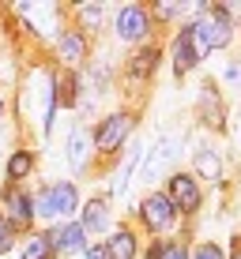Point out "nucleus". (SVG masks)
Instances as JSON below:
<instances>
[{"instance_id":"24","label":"nucleus","mask_w":241,"mask_h":259,"mask_svg":"<svg viewBox=\"0 0 241 259\" xmlns=\"http://www.w3.org/2000/svg\"><path fill=\"white\" fill-rule=\"evenodd\" d=\"M87 259H106V248H102V244H94V248H87Z\"/></svg>"},{"instance_id":"11","label":"nucleus","mask_w":241,"mask_h":259,"mask_svg":"<svg viewBox=\"0 0 241 259\" xmlns=\"http://www.w3.org/2000/svg\"><path fill=\"white\" fill-rule=\"evenodd\" d=\"M174 147H177V139H169V136H166V139L155 147V154H151L147 162H144V177H147V181H151V177H155L162 165H169V162H174V154H177Z\"/></svg>"},{"instance_id":"22","label":"nucleus","mask_w":241,"mask_h":259,"mask_svg":"<svg viewBox=\"0 0 241 259\" xmlns=\"http://www.w3.org/2000/svg\"><path fill=\"white\" fill-rule=\"evenodd\" d=\"M192 259H226V255H222L215 244H200V248H196V255H192Z\"/></svg>"},{"instance_id":"16","label":"nucleus","mask_w":241,"mask_h":259,"mask_svg":"<svg viewBox=\"0 0 241 259\" xmlns=\"http://www.w3.org/2000/svg\"><path fill=\"white\" fill-rule=\"evenodd\" d=\"M30 165H34L30 150H15V154H12V162H8V177H12V181H23V177L30 173Z\"/></svg>"},{"instance_id":"9","label":"nucleus","mask_w":241,"mask_h":259,"mask_svg":"<svg viewBox=\"0 0 241 259\" xmlns=\"http://www.w3.org/2000/svg\"><path fill=\"white\" fill-rule=\"evenodd\" d=\"M106 248V259H136V237H132V229H117V233L110 237V244Z\"/></svg>"},{"instance_id":"2","label":"nucleus","mask_w":241,"mask_h":259,"mask_svg":"<svg viewBox=\"0 0 241 259\" xmlns=\"http://www.w3.org/2000/svg\"><path fill=\"white\" fill-rule=\"evenodd\" d=\"M72 210H76V188L68 181L49 184V188L34 199V214H42V218H68Z\"/></svg>"},{"instance_id":"20","label":"nucleus","mask_w":241,"mask_h":259,"mask_svg":"<svg viewBox=\"0 0 241 259\" xmlns=\"http://www.w3.org/2000/svg\"><path fill=\"white\" fill-rule=\"evenodd\" d=\"M158 259H192V255L185 252L181 244H162V252H158Z\"/></svg>"},{"instance_id":"26","label":"nucleus","mask_w":241,"mask_h":259,"mask_svg":"<svg viewBox=\"0 0 241 259\" xmlns=\"http://www.w3.org/2000/svg\"><path fill=\"white\" fill-rule=\"evenodd\" d=\"M0 117H4V102H0Z\"/></svg>"},{"instance_id":"6","label":"nucleus","mask_w":241,"mask_h":259,"mask_svg":"<svg viewBox=\"0 0 241 259\" xmlns=\"http://www.w3.org/2000/svg\"><path fill=\"white\" fill-rule=\"evenodd\" d=\"M147 30H151V15H147L140 4L121 8V15H117V38H124V41H140Z\"/></svg>"},{"instance_id":"10","label":"nucleus","mask_w":241,"mask_h":259,"mask_svg":"<svg viewBox=\"0 0 241 259\" xmlns=\"http://www.w3.org/2000/svg\"><path fill=\"white\" fill-rule=\"evenodd\" d=\"M83 226H57V233L49 237V248H60V252H79L83 248Z\"/></svg>"},{"instance_id":"17","label":"nucleus","mask_w":241,"mask_h":259,"mask_svg":"<svg viewBox=\"0 0 241 259\" xmlns=\"http://www.w3.org/2000/svg\"><path fill=\"white\" fill-rule=\"evenodd\" d=\"M53 248H49V237H30V244L23 248V259H49Z\"/></svg>"},{"instance_id":"21","label":"nucleus","mask_w":241,"mask_h":259,"mask_svg":"<svg viewBox=\"0 0 241 259\" xmlns=\"http://www.w3.org/2000/svg\"><path fill=\"white\" fill-rule=\"evenodd\" d=\"M79 19H83L87 26H98L102 23V8H79Z\"/></svg>"},{"instance_id":"23","label":"nucleus","mask_w":241,"mask_h":259,"mask_svg":"<svg viewBox=\"0 0 241 259\" xmlns=\"http://www.w3.org/2000/svg\"><path fill=\"white\" fill-rule=\"evenodd\" d=\"M12 248V226L4 222V214H0V252H8Z\"/></svg>"},{"instance_id":"4","label":"nucleus","mask_w":241,"mask_h":259,"mask_svg":"<svg viewBox=\"0 0 241 259\" xmlns=\"http://www.w3.org/2000/svg\"><path fill=\"white\" fill-rule=\"evenodd\" d=\"M169 203H174V210H181V214H192L196 207H200L196 177H189V173H174L169 177Z\"/></svg>"},{"instance_id":"18","label":"nucleus","mask_w":241,"mask_h":259,"mask_svg":"<svg viewBox=\"0 0 241 259\" xmlns=\"http://www.w3.org/2000/svg\"><path fill=\"white\" fill-rule=\"evenodd\" d=\"M136 162H140V150H128V162H124V169L117 173V181H113V192L117 195L128 188V177H132V169H136Z\"/></svg>"},{"instance_id":"7","label":"nucleus","mask_w":241,"mask_h":259,"mask_svg":"<svg viewBox=\"0 0 241 259\" xmlns=\"http://www.w3.org/2000/svg\"><path fill=\"white\" fill-rule=\"evenodd\" d=\"M4 207H8V226H30V218H34V203H30V195H23L19 188H8L4 195Z\"/></svg>"},{"instance_id":"15","label":"nucleus","mask_w":241,"mask_h":259,"mask_svg":"<svg viewBox=\"0 0 241 259\" xmlns=\"http://www.w3.org/2000/svg\"><path fill=\"white\" fill-rule=\"evenodd\" d=\"M155 68H158V49L155 46L144 49V53H136V60H132V75H136V79H147Z\"/></svg>"},{"instance_id":"19","label":"nucleus","mask_w":241,"mask_h":259,"mask_svg":"<svg viewBox=\"0 0 241 259\" xmlns=\"http://www.w3.org/2000/svg\"><path fill=\"white\" fill-rule=\"evenodd\" d=\"M196 169L203 177H211V181H219V158L215 154H196Z\"/></svg>"},{"instance_id":"8","label":"nucleus","mask_w":241,"mask_h":259,"mask_svg":"<svg viewBox=\"0 0 241 259\" xmlns=\"http://www.w3.org/2000/svg\"><path fill=\"white\" fill-rule=\"evenodd\" d=\"M196 64H200V53L192 46V23H189L174 41V68H177V75H185V71H192Z\"/></svg>"},{"instance_id":"5","label":"nucleus","mask_w":241,"mask_h":259,"mask_svg":"<svg viewBox=\"0 0 241 259\" xmlns=\"http://www.w3.org/2000/svg\"><path fill=\"white\" fill-rule=\"evenodd\" d=\"M128 132H132V117L128 113H113V117H106L102 120V128H98V136H94V143H98V150H117L124 139H128Z\"/></svg>"},{"instance_id":"25","label":"nucleus","mask_w":241,"mask_h":259,"mask_svg":"<svg viewBox=\"0 0 241 259\" xmlns=\"http://www.w3.org/2000/svg\"><path fill=\"white\" fill-rule=\"evenodd\" d=\"M234 259H241V237H237V244H234Z\"/></svg>"},{"instance_id":"13","label":"nucleus","mask_w":241,"mask_h":259,"mask_svg":"<svg viewBox=\"0 0 241 259\" xmlns=\"http://www.w3.org/2000/svg\"><path fill=\"white\" fill-rule=\"evenodd\" d=\"M83 53H87V46H83V34H79V30L60 34V57H64L68 64H79V60H83Z\"/></svg>"},{"instance_id":"14","label":"nucleus","mask_w":241,"mask_h":259,"mask_svg":"<svg viewBox=\"0 0 241 259\" xmlns=\"http://www.w3.org/2000/svg\"><path fill=\"white\" fill-rule=\"evenodd\" d=\"M68 162H72L76 173L87 165V132H83V128H76L72 139H68Z\"/></svg>"},{"instance_id":"12","label":"nucleus","mask_w":241,"mask_h":259,"mask_svg":"<svg viewBox=\"0 0 241 259\" xmlns=\"http://www.w3.org/2000/svg\"><path fill=\"white\" fill-rule=\"evenodd\" d=\"M110 226V210H106V199H91L83 207V233L91 229V233H102V229Z\"/></svg>"},{"instance_id":"3","label":"nucleus","mask_w":241,"mask_h":259,"mask_svg":"<svg viewBox=\"0 0 241 259\" xmlns=\"http://www.w3.org/2000/svg\"><path fill=\"white\" fill-rule=\"evenodd\" d=\"M140 218H144V226L147 229H155V233H162V229L174 226V218H177V210H174V203H169V195H147L144 203H140Z\"/></svg>"},{"instance_id":"1","label":"nucleus","mask_w":241,"mask_h":259,"mask_svg":"<svg viewBox=\"0 0 241 259\" xmlns=\"http://www.w3.org/2000/svg\"><path fill=\"white\" fill-rule=\"evenodd\" d=\"M196 26V34H200V41H203V49H222V46H230V38H234V26H230V15L222 12V8H211V12H203V19L200 23H192Z\"/></svg>"}]
</instances>
